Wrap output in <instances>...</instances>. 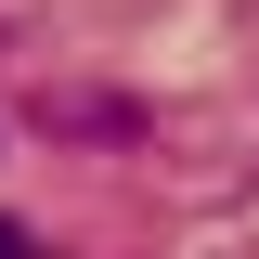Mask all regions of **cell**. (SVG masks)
Masks as SVG:
<instances>
[{
	"instance_id": "cell-1",
	"label": "cell",
	"mask_w": 259,
	"mask_h": 259,
	"mask_svg": "<svg viewBox=\"0 0 259 259\" xmlns=\"http://www.w3.org/2000/svg\"><path fill=\"white\" fill-rule=\"evenodd\" d=\"M0 259H39V233H26V221H0Z\"/></svg>"
}]
</instances>
